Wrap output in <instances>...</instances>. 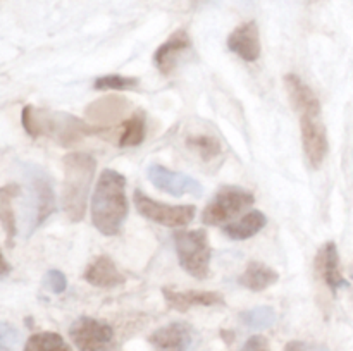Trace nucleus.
<instances>
[{
  "mask_svg": "<svg viewBox=\"0 0 353 351\" xmlns=\"http://www.w3.org/2000/svg\"><path fill=\"white\" fill-rule=\"evenodd\" d=\"M128 215L126 178L112 169L100 174L92 198V222L105 236H114L121 231Z\"/></svg>",
  "mask_w": 353,
  "mask_h": 351,
  "instance_id": "1",
  "label": "nucleus"
},
{
  "mask_svg": "<svg viewBox=\"0 0 353 351\" xmlns=\"http://www.w3.org/2000/svg\"><path fill=\"white\" fill-rule=\"evenodd\" d=\"M23 127L30 136H50L62 147H71L90 134L103 133V127L92 126L85 120L64 112L38 110L33 105H26L21 112Z\"/></svg>",
  "mask_w": 353,
  "mask_h": 351,
  "instance_id": "2",
  "label": "nucleus"
},
{
  "mask_svg": "<svg viewBox=\"0 0 353 351\" xmlns=\"http://www.w3.org/2000/svg\"><path fill=\"white\" fill-rule=\"evenodd\" d=\"M62 165H64V181H62L61 205L68 219L78 222L85 217L86 200L97 171V162L88 153L72 151L65 155Z\"/></svg>",
  "mask_w": 353,
  "mask_h": 351,
  "instance_id": "3",
  "label": "nucleus"
},
{
  "mask_svg": "<svg viewBox=\"0 0 353 351\" xmlns=\"http://www.w3.org/2000/svg\"><path fill=\"white\" fill-rule=\"evenodd\" d=\"M174 244L181 267L193 277L205 279L210 270V246L205 231H176Z\"/></svg>",
  "mask_w": 353,
  "mask_h": 351,
  "instance_id": "4",
  "label": "nucleus"
},
{
  "mask_svg": "<svg viewBox=\"0 0 353 351\" xmlns=\"http://www.w3.org/2000/svg\"><path fill=\"white\" fill-rule=\"evenodd\" d=\"M24 176L28 179V191H30V229L34 231L55 209V196L52 189L50 179L41 171L40 167L33 164H28L24 167Z\"/></svg>",
  "mask_w": 353,
  "mask_h": 351,
  "instance_id": "5",
  "label": "nucleus"
},
{
  "mask_svg": "<svg viewBox=\"0 0 353 351\" xmlns=\"http://www.w3.org/2000/svg\"><path fill=\"white\" fill-rule=\"evenodd\" d=\"M254 202L255 198L252 193L245 191L243 188L228 186V188L217 191V195L205 206V210L202 212V222L207 226H219V224L236 217Z\"/></svg>",
  "mask_w": 353,
  "mask_h": 351,
  "instance_id": "6",
  "label": "nucleus"
},
{
  "mask_svg": "<svg viewBox=\"0 0 353 351\" xmlns=\"http://www.w3.org/2000/svg\"><path fill=\"white\" fill-rule=\"evenodd\" d=\"M69 337L79 351H112L116 348L112 327L92 317L74 320L69 327Z\"/></svg>",
  "mask_w": 353,
  "mask_h": 351,
  "instance_id": "7",
  "label": "nucleus"
},
{
  "mask_svg": "<svg viewBox=\"0 0 353 351\" xmlns=\"http://www.w3.org/2000/svg\"><path fill=\"white\" fill-rule=\"evenodd\" d=\"M134 205L137 210L148 220L161 224V226L168 227H185L195 217V206L193 205H164L161 202H155L150 196L145 195L141 189H137L133 195Z\"/></svg>",
  "mask_w": 353,
  "mask_h": 351,
  "instance_id": "8",
  "label": "nucleus"
},
{
  "mask_svg": "<svg viewBox=\"0 0 353 351\" xmlns=\"http://www.w3.org/2000/svg\"><path fill=\"white\" fill-rule=\"evenodd\" d=\"M148 179L152 184L157 189L169 193L172 196H183V195H193L202 196L203 188L196 179L190 178V176L181 174V172H174L171 169H165L159 164H152L147 171Z\"/></svg>",
  "mask_w": 353,
  "mask_h": 351,
  "instance_id": "9",
  "label": "nucleus"
},
{
  "mask_svg": "<svg viewBox=\"0 0 353 351\" xmlns=\"http://www.w3.org/2000/svg\"><path fill=\"white\" fill-rule=\"evenodd\" d=\"M300 129H302V145L305 157L314 169L323 165L327 155V136L321 116L300 117Z\"/></svg>",
  "mask_w": 353,
  "mask_h": 351,
  "instance_id": "10",
  "label": "nucleus"
},
{
  "mask_svg": "<svg viewBox=\"0 0 353 351\" xmlns=\"http://www.w3.org/2000/svg\"><path fill=\"white\" fill-rule=\"evenodd\" d=\"M148 341L155 351H188L193 343V332L188 323L172 322L155 330Z\"/></svg>",
  "mask_w": 353,
  "mask_h": 351,
  "instance_id": "11",
  "label": "nucleus"
},
{
  "mask_svg": "<svg viewBox=\"0 0 353 351\" xmlns=\"http://www.w3.org/2000/svg\"><path fill=\"white\" fill-rule=\"evenodd\" d=\"M228 48L240 55L243 61L255 62L261 57V40H259V28L254 21L243 23L228 36Z\"/></svg>",
  "mask_w": 353,
  "mask_h": 351,
  "instance_id": "12",
  "label": "nucleus"
},
{
  "mask_svg": "<svg viewBox=\"0 0 353 351\" xmlns=\"http://www.w3.org/2000/svg\"><path fill=\"white\" fill-rule=\"evenodd\" d=\"M316 270L326 282L327 288L336 292L340 288H347L348 281L340 272V255H338L336 244L331 241L319 250L316 257Z\"/></svg>",
  "mask_w": 353,
  "mask_h": 351,
  "instance_id": "13",
  "label": "nucleus"
},
{
  "mask_svg": "<svg viewBox=\"0 0 353 351\" xmlns=\"http://www.w3.org/2000/svg\"><path fill=\"white\" fill-rule=\"evenodd\" d=\"M286 92L290 102L295 107L300 117L303 116H321V102L309 85L302 81L296 74H288L285 78Z\"/></svg>",
  "mask_w": 353,
  "mask_h": 351,
  "instance_id": "14",
  "label": "nucleus"
},
{
  "mask_svg": "<svg viewBox=\"0 0 353 351\" xmlns=\"http://www.w3.org/2000/svg\"><path fill=\"white\" fill-rule=\"evenodd\" d=\"M162 295L169 306L179 312H186L192 306H214L224 303L223 295L216 291H174L171 288H164Z\"/></svg>",
  "mask_w": 353,
  "mask_h": 351,
  "instance_id": "15",
  "label": "nucleus"
},
{
  "mask_svg": "<svg viewBox=\"0 0 353 351\" xmlns=\"http://www.w3.org/2000/svg\"><path fill=\"white\" fill-rule=\"evenodd\" d=\"M83 275H85L86 282L97 286V288H116V286L124 282V275L121 274L116 264L105 255L93 258L88 267L85 268Z\"/></svg>",
  "mask_w": 353,
  "mask_h": 351,
  "instance_id": "16",
  "label": "nucleus"
},
{
  "mask_svg": "<svg viewBox=\"0 0 353 351\" xmlns=\"http://www.w3.org/2000/svg\"><path fill=\"white\" fill-rule=\"evenodd\" d=\"M192 47V41H190V36L186 31H176L171 38H169L165 43H162L161 47L157 48L154 55V62L157 65L159 71L162 74H169L172 71L176 64V58L183 54L185 50Z\"/></svg>",
  "mask_w": 353,
  "mask_h": 351,
  "instance_id": "17",
  "label": "nucleus"
},
{
  "mask_svg": "<svg viewBox=\"0 0 353 351\" xmlns=\"http://www.w3.org/2000/svg\"><path fill=\"white\" fill-rule=\"evenodd\" d=\"M278 279L279 274L274 268L268 267V265L261 264V262H250L238 281H240L243 288L250 289V291H264L269 286L278 282Z\"/></svg>",
  "mask_w": 353,
  "mask_h": 351,
  "instance_id": "18",
  "label": "nucleus"
},
{
  "mask_svg": "<svg viewBox=\"0 0 353 351\" xmlns=\"http://www.w3.org/2000/svg\"><path fill=\"white\" fill-rule=\"evenodd\" d=\"M265 224H268V217L262 212H259V210H252V212H248L247 215H243L241 219L224 226L223 231L228 237H231V240L241 241L255 236Z\"/></svg>",
  "mask_w": 353,
  "mask_h": 351,
  "instance_id": "19",
  "label": "nucleus"
},
{
  "mask_svg": "<svg viewBox=\"0 0 353 351\" xmlns=\"http://www.w3.org/2000/svg\"><path fill=\"white\" fill-rule=\"evenodd\" d=\"M21 193V188L17 184H7L0 189V220H2V227L6 231V241L7 246H12L14 237H16L17 227H16V217H14L12 200Z\"/></svg>",
  "mask_w": 353,
  "mask_h": 351,
  "instance_id": "20",
  "label": "nucleus"
},
{
  "mask_svg": "<svg viewBox=\"0 0 353 351\" xmlns=\"http://www.w3.org/2000/svg\"><path fill=\"white\" fill-rule=\"evenodd\" d=\"M128 100L119 98V96H107V98L99 100V102L92 103L86 110V116L92 120H99V123H109V120H116L123 116L128 110Z\"/></svg>",
  "mask_w": 353,
  "mask_h": 351,
  "instance_id": "21",
  "label": "nucleus"
},
{
  "mask_svg": "<svg viewBox=\"0 0 353 351\" xmlns=\"http://www.w3.org/2000/svg\"><path fill=\"white\" fill-rule=\"evenodd\" d=\"M24 351H72L64 337L57 332L33 334L24 344Z\"/></svg>",
  "mask_w": 353,
  "mask_h": 351,
  "instance_id": "22",
  "label": "nucleus"
},
{
  "mask_svg": "<svg viewBox=\"0 0 353 351\" xmlns=\"http://www.w3.org/2000/svg\"><path fill=\"white\" fill-rule=\"evenodd\" d=\"M145 116L143 112H134L128 120H124L123 133L119 134V147H138L145 140Z\"/></svg>",
  "mask_w": 353,
  "mask_h": 351,
  "instance_id": "23",
  "label": "nucleus"
},
{
  "mask_svg": "<svg viewBox=\"0 0 353 351\" xmlns=\"http://www.w3.org/2000/svg\"><path fill=\"white\" fill-rule=\"evenodd\" d=\"M186 147L190 150L196 151L203 160H212L217 155L223 151V145L212 134H192V136L186 138Z\"/></svg>",
  "mask_w": 353,
  "mask_h": 351,
  "instance_id": "24",
  "label": "nucleus"
},
{
  "mask_svg": "<svg viewBox=\"0 0 353 351\" xmlns=\"http://www.w3.org/2000/svg\"><path fill=\"white\" fill-rule=\"evenodd\" d=\"M241 323L248 329L262 330L271 327L276 322V312L271 306H257V308L247 310L240 315Z\"/></svg>",
  "mask_w": 353,
  "mask_h": 351,
  "instance_id": "25",
  "label": "nucleus"
},
{
  "mask_svg": "<svg viewBox=\"0 0 353 351\" xmlns=\"http://www.w3.org/2000/svg\"><path fill=\"white\" fill-rule=\"evenodd\" d=\"M138 78H126V76L119 74H109L102 76V78L95 79V88L100 92H107V89H116V92H123V89H133L138 86Z\"/></svg>",
  "mask_w": 353,
  "mask_h": 351,
  "instance_id": "26",
  "label": "nucleus"
},
{
  "mask_svg": "<svg viewBox=\"0 0 353 351\" xmlns=\"http://www.w3.org/2000/svg\"><path fill=\"white\" fill-rule=\"evenodd\" d=\"M45 288L50 289L52 292H64L68 288V281H65V275L61 270H48L43 277Z\"/></svg>",
  "mask_w": 353,
  "mask_h": 351,
  "instance_id": "27",
  "label": "nucleus"
},
{
  "mask_svg": "<svg viewBox=\"0 0 353 351\" xmlns=\"http://www.w3.org/2000/svg\"><path fill=\"white\" fill-rule=\"evenodd\" d=\"M17 341H19V332L14 327L7 326L3 322L2 327H0V344H2V350L7 351L10 346H16Z\"/></svg>",
  "mask_w": 353,
  "mask_h": 351,
  "instance_id": "28",
  "label": "nucleus"
},
{
  "mask_svg": "<svg viewBox=\"0 0 353 351\" xmlns=\"http://www.w3.org/2000/svg\"><path fill=\"white\" fill-rule=\"evenodd\" d=\"M241 351H269V341L264 336H252L243 344Z\"/></svg>",
  "mask_w": 353,
  "mask_h": 351,
  "instance_id": "29",
  "label": "nucleus"
},
{
  "mask_svg": "<svg viewBox=\"0 0 353 351\" xmlns=\"http://www.w3.org/2000/svg\"><path fill=\"white\" fill-rule=\"evenodd\" d=\"M285 351H317V348L309 346V344L302 343V341H292V343L286 344Z\"/></svg>",
  "mask_w": 353,
  "mask_h": 351,
  "instance_id": "30",
  "label": "nucleus"
},
{
  "mask_svg": "<svg viewBox=\"0 0 353 351\" xmlns=\"http://www.w3.org/2000/svg\"><path fill=\"white\" fill-rule=\"evenodd\" d=\"M2 264H3V270H2V279H3V277H7V274H9L10 267H9V264H7L6 258H3V260H2Z\"/></svg>",
  "mask_w": 353,
  "mask_h": 351,
  "instance_id": "31",
  "label": "nucleus"
}]
</instances>
